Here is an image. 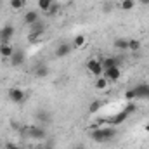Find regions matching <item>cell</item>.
Wrapping results in <instances>:
<instances>
[{
    "mask_svg": "<svg viewBox=\"0 0 149 149\" xmlns=\"http://www.w3.org/2000/svg\"><path fill=\"white\" fill-rule=\"evenodd\" d=\"M116 137V128L114 127H97L90 132V139L97 144H106Z\"/></svg>",
    "mask_w": 149,
    "mask_h": 149,
    "instance_id": "6da1fadb",
    "label": "cell"
},
{
    "mask_svg": "<svg viewBox=\"0 0 149 149\" xmlns=\"http://www.w3.org/2000/svg\"><path fill=\"white\" fill-rule=\"evenodd\" d=\"M87 70H88V73L94 74L95 78L102 76V73H104V68H102L101 59H95V57H92V59L87 61Z\"/></svg>",
    "mask_w": 149,
    "mask_h": 149,
    "instance_id": "7a4b0ae2",
    "label": "cell"
},
{
    "mask_svg": "<svg viewBox=\"0 0 149 149\" xmlns=\"http://www.w3.org/2000/svg\"><path fill=\"white\" fill-rule=\"evenodd\" d=\"M24 99H26V94H24L23 88L12 87V88L9 90V101H10V102H14V104H23Z\"/></svg>",
    "mask_w": 149,
    "mask_h": 149,
    "instance_id": "3957f363",
    "label": "cell"
},
{
    "mask_svg": "<svg viewBox=\"0 0 149 149\" xmlns=\"http://www.w3.org/2000/svg\"><path fill=\"white\" fill-rule=\"evenodd\" d=\"M26 134H28L31 139H35V141H43V139L47 137L45 128H43V127H37V125L28 127V128H26Z\"/></svg>",
    "mask_w": 149,
    "mask_h": 149,
    "instance_id": "277c9868",
    "label": "cell"
},
{
    "mask_svg": "<svg viewBox=\"0 0 149 149\" xmlns=\"http://www.w3.org/2000/svg\"><path fill=\"white\" fill-rule=\"evenodd\" d=\"M14 26L12 24H5L0 28V43H9L10 38L14 37Z\"/></svg>",
    "mask_w": 149,
    "mask_h": 149,
    "instance_id": "5b68a950",
    "label": "cell"
},
{
    "mask_svg": "<svg viewBox=\"0 0 149 149\" xmlns=\"http://www.w3.org/2000/svg\"><path fill=\"white\" fill-rule=\"evenodd\" d=\"M102 76L108 80V81H118L120 78H121V70H120V66H114V68H108V70H104V73Z\"/></svg>",
    "mask_w": 149,
    "mask_h": 149,
    "instance_id": "8992f818",
    "label": "cell"
},
{
    "mask_svg": "<svg viewBox=\"0 0 149 149\" xmlns=\"http://www.w3.org/2000/svg\"><path fill=\"white\" fill-rule=\"evenodd\" d=\"M71 50H73V45L71 43H59L57 47H56V57H66V56H70L71 54Z\"/></svg>",
    "mask_w": 149,
    "mask_h": 149,
    "instance_id": "52a82bcc",
    "label": "cell"
},
{
    "mask_svg": "<svg viewBox=\"0 0 149 149\" xmlns=\"http://www.w3.org/2000/svg\"><path fill=\"white\" fill-rule=\"evenodd\" d=\"M24 61H26L24 52L23 50H14V54L10 57V64L12 66H21V64H24Z\"/></svg>",
    "mask_w": 149,
    "mask_h": 149,
    "instance_id": "ba28073f",
    "label": "cell"
},
{
    "mask_svg": "<svg viewBox=\"0 0 149 149\" xmlns=\"http://www.w3.org/2000/svg\"><path fill=\"white\" fill-rule=\"evenodd\" d=\"M101 63H102V68H104V70H108V68L120 66V64H121V59H120V57H113V56H108V57L101 59Z\"/></svg>",
    "mask_w": 149,
    "mask_h": 149,
    "instance_id": "9c48e42d",
    "label": "cell"
},
{
    "mask_svg": "<svg viewBox=\"0 0 149 149\" xmlns=\"http://www.w3.org/2000/svg\"><path fill=\"white\" fill-rule=\"evenodd\" d=\"M23 19H24V24L31 26V24H35L37 21H40V14H38V10H28Z\"/></svg>",
    "mask_w": 149,
    "mask_h": 149,
    "instance_id": "30bf717a",
    "label": "cell"
},
{
    "mask_svg": "<svg viewBox=\"0 0 149 149\" xmlns=\"http://www.w3.org/2000/svg\"><path fill=\"white\" fill-rule=\"evenodd\" d=\"M127 118H128V113L123 109V111H120L118 114H114L111 120H109V123H111L113 127H118V125H121V123H123Z\"/></svg>",
    "mask_w": 149,
    "mask_h": 149,
    "instance_id": "8fae6325",
    "label": "cell"
},
{
    "mask_svg": "<svg viewBox=\"0 0 149 149\" xmlns=\"http://www.w3.org/2000/svg\"><path fill=\"white\" fill-rule=\"evenodd\" d=\"M12 54H14V49H12L10 43H0V56H2V57L10 59Z\"/></svg>",
    "mask_w": 149,
    "mask_h": 149,
    "instance_id": "7c38bea8",
    "label": "cell"
},
{
    "mask_svg": "<svg viewBox=\"0 0 149 149\" xmlns=\"http://www.w3.org/2000/svg\"><path fill=\"white\" fill-rule=\"evenodd\" d=\"M49 66L47 64H38V66H35V70H33V74L37 76V78H45L47 74H49Z\"/></svg>",
    "mask_w": 149,
    "mask_h": 149,
    "instance_id": "4fadbf2b",
    "label": "cell"
},
{
    "mask_svg": "<svg viewBox=\"0 0 149 149\" xmlns=\"http://www.w3.org/2000/svg\"><path fill=\"white\" fill-rule=\"evenodd\" d=\"M113 45H114V49H116V50L125 52V50H128V38H116Z\"/></svg>",
    "mask_w": 149,
    "mask_h": 149,
    "instance_id": "5bb4252c",
    "label": "cell"
},
{
    "mask_svg": "<svg viewBox=\"0 0 149 149\" xmlns=\"http://www.w3.org/2000/svg\"><path fill=\"white\" fill-rule=\"evenodd\" d=\"M45 30H47V26H45V23L40 19V21H37L35 24H31L30 26V31H33V33H38V35H43L45 33Z\"/></svg>",
    "mask_w": 149,
    "mask_h": 149,
    "instance_id": "9a60e30c",
    "label": "cell"
},
{
    "mask_svg": "<svg viewBox=\"0 0 149 149\" xmlns=\"http://www.w3.org/2000/svg\"><path fill=\"white\" fill-rule=\"evenodd\" d=\"M141 47H142L141 40H137V38H128V50H130V52H139Z\"/></svg>",
    "mask_w": 149,
    "mask_h": 149,
    "instance_id": "2e32d148",
    "label": "cell"
},
{
    "mask_svg": "<svg viewBox=\"0 0 149 149\" xmlns=\"http://www.w3.org/2000/svg\"><path fill=\"white\" fill-rule=\"evenodd\" d=\"M52 3H56V2H50V0H38L37 2V5H38V9L42 10V12H49L50 10V7H52Z\"/></svg>",
    "mask_w": 149,
    "mask_h": 149,
    "instance_id": "e0dca14e",
    "label": "cell"
},
{
    "mask_svg": "<svg viewBox=\"0 0 149 149\" xmlns=\"http://www.w3.org/2000/svg\"><path fill=\"white\" fill-rule=\"evenodd\" d=\"M85 42H87V38L83 37V35H76L73 38V49H83V45H85Z\"/></svg>",
    "mask_w": 149,
    "mask_h": 149,
    "instance_id": "ac0fdd59",
    "label": "cell"
},
{
    "mask_svg": "<svg viewBox=\"0 0 149 149\" xmlns=\"http://www.w3.org/2000/svg\"><path fill=\"white\" fill-rule=\"evenodd\" d=\"M118 7H120L121 10H132V9L135 7V0H121V2L118 3Z\"/></svg>",
    "mask_w": 149,
    "mask_h": 149,
    "instance_id": "d6986e66",
    "label": "cell"
},
{
    "mask_svg": "<svg viewBox=\"0 0 149 149\" xmlns=\"http://www.w3.org/2000/svg\"><path fill=\"white\" fill-rule=\"evenodd\" d=\"M108 85H109V81H108L104 76H99V78L95 80V88H99V90H106Z\"/></svg>",
    "mask_w": 149,
    "mask_h": 149,
    "instance_id": "ffe728a7",
    "label": "cell"
},
{
    "mask_svg": "<svg viewBox=\"0 0 149 149\" xmlns=\"http://www.w3.org/2000/svg\"><path fill=\"white\" fill-rule=\"evenodd\" d=\"M37 120H38V121H42V123H49L52 118H50V113H47V111H38V113H37Z\"/></svg>",
    "mask_w": 149,
    "mask_h": 149,
    "instance_id": "44dd1931",
    "label": "cell"
},
{
    "mask_svg": "<svg viewBox=\"0 0 149 149\" xmlns=\"http://www.w3.org/2000/svg\"><path fill=\"white\" fill-rule=\"evenodd\" d=\"M26 5V0H10V9L12 10H21Z\"/></svg>",
    "mask_w": 149,
    "mask_h": 149,
    "instance_id": "7402d4cb",
    "label": "cell"
},
{
    "mask_svg": "<svg viewBox=\"0 0 149 149\" xmlns=\"http://www.w3.org/2000/svg\"><path fill=\"white\" fill-rule=\"evenodd\" d=\"M101 108H102V102H101V101H94V102L88 106V114H95Z\"/></svg>",
    "mask_w": 149,
    "mask_h": 149,
    "instance_id": "603a6c76",
    "label": "cell"
},
{
    "mask_svg": "<svg viewBox=\"0 0 149 149\" xmlns=\"http://www.w3.org/2000/svg\"><path fill=\"white\" fill-rule=\"evenodd\" d=\"M125 99H127V102H130V101H135V99H137L135 88H128V90L125 92Z\"/></svg>",
    "mask_w": 149,
    "mask_h": 149,
    "instance_id": "cb8c5ba5",
    "label": "cell"
},
{
    "mask_svg": "<svg viewBox=\"0 0 149 149\" xmlns=\"http://www.w3.org/2000/svg\"><path fill=\"white\" fill-rule=\"evenodd\" d=\"M135 109H137V106H135V102H134V101H130V102L127 104V108H125V111L128 113V116H130L132 113H135Z\"/></svg>",
    "mask_w": 149,
    "mask_h": 149,
    "instance_id": "d4e9b609",
    "label": "cell"
},
{
    "mask_svg": "<svg viewBox=\"0 0 149 149\" xmlns=\"http://www.w3.org/2000/svg\"><path fill=\"white\" fill-rule=\"evenodd\" d=\"M42 37V35H38V33H33V31H30V33H28V42H30V43H37L38 42V38Z\"/></svg>",
    "mask_w": 149,
    "mask_h": 149,
    "instance_id": "484cf974",
    "label": "cell"
},
{
    "mask_svg": "<svg viewBox=\"0 0 149 149\" xmlns=\"http://www.w3.org/2000/svg\"><path fill=\"white\" fill-rule=\"evenodd\" d=\"M5 149H21V148L16 142H5Z\"/></svg>",
    "mask_w": 149,
    "mask_h": 149,
    "instance_id": "4316f807",
    "label": "cell"
},
{
    "mask_svg": "<svg viewBox=\"0 0 149 149\" xmlns=\"http://www.w3.org/2000/svg\"><path fill=\"white\" fill-rule=\"evenodd\" d=\"M57 12V5L56 3H52V7H50V10L47 12V16H52V14H56Z\"/></svg>",
    "mask_w": 149,
    "mask_h": 149,
    "instance_id": "83f0119b",
    "label": "cell"
},
{
    "mask_svg": "<svg viewBox=\"0 0 149 149\" xmlns=\"http://www.w3.org/2000/svg\"><path fill=\"white\" fill-rule=\"evenodd\" d=\"M144 130H146V132H148V134H149V121H148V123H146V125H144Z\"/></svg>",
    "mask_w": 149,
    "mask_h": 149,
    "instance_id": "f1b7e54d",
    "label": "cell"
},
{
    "mask_svg": "<svg viewBox=\"0 0 149 149\" xmlns=\"http://www.w3.org/2000/svg\"><path fill=\"white\" fill-rule=\"evenodd\" d=\"M141 2H142L144 5H148V3H149V0H141Z\"/></svg>",
    "mask_w": 149,
    "mask_h": 149,
    "instance_id": "f546056e",
    "label": "cell"
},
{
    "mask_svg": "<svg viewBox=\"0 0 149 149\" xmlns=\"http://www.w3.org/2000/svg\"><path fill=\"white\" fill-rule=\"evenodd\" d=\"M74 149H83V148H80V146H78V148H74Z\"/></svg>",
    "mask_w": 149,
    "mask_h": 149,
    "instance_id": "4dcf8cb0",
    "label": "cell"
}]
</instances>
